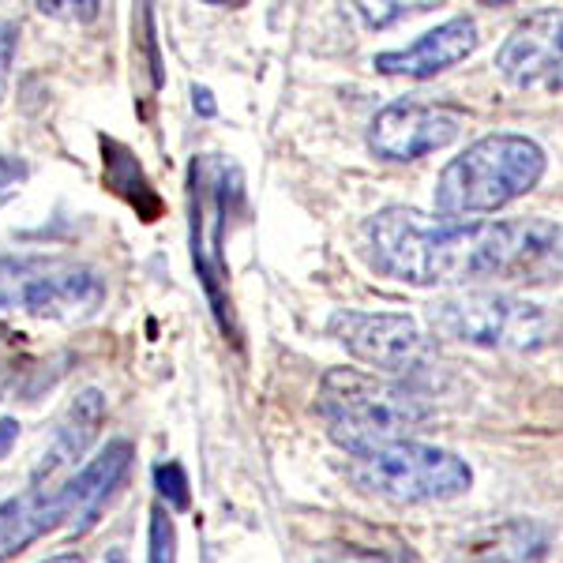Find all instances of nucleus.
Here are the masks:
<instances>
[{
    "label": "nucleus",
    "instance_id": "obj_1",
    "mask_svg": "<svg viewBox=\"0 0 563 563\" xmlns=\"http://www.w3.org/2000/svg\"><path fill=\"white\" fill-rule=\"evenodd\" d=\"M376 271L406 286H474V282H549L560 275V225L440 222L413 207H384L365 225Z\"/></svg>",
    "mask_w": 563,
    "mask_h": 563
},
{
    "label": "nucleus",
    "instance_id": "obj_2",
    "mask_svg": "<svg viewBox=\"0 0 563 563\" xmlns=\"http://www.w3.org/2000/svg\"><path fill=\"white\" fill-rule=\"evenodd\" d=\"M549 158L541 143L519 132H493L470 143L459 158L443 166L435 180V214L440 222H474L496 214L541 185Z\"/></svg>",
    "mask_w": 563,
    "mask_h": 563
},
{
    "label": "nucleus",
    "instance_id": "obj_3",
    "mask_svg": "<svg viewBox=\"0 0 563 563\" xmlns=\"http://www.w3.org/2000/svg\"><path fill=\"white\" fill-rule=\"evenodd\" d=\"M320 417L327 435L342 451L368 455V451L402 443L429 421V402L410 387L384 376H368L357 368H331L320 384Z\"/></svg>",
    "mask_w": 563,
    "mask_h": 563
},
{
    "label": "nucleus",
    "instance_id": "obj_4",
    "mask_svg": "<svg viewBox=\"0 0 563 563\" xmlns=\"http://www.w3.org/2000/svg\"><path fill=\"white\" fill-rule=\"evenodd\" d=\"M244 199V177L222 154H199L188 166V244H192V267L203 289L214 323L233 342L241 339L238 312L230 301V267H225V230L230 214Z\"/></svg>",
    "mask_w": 563,
    "mask_h": 563
},
{
    "label": "nucleus",
    "instance_id": "obj_5",
    "mask_svg": "<svg viewBox=\"0 0 563 563\" xmlns=\"http://www.w3.org/2000/svg\"><path fill=\"white\" fill-rule=\"evenodd\" d=\"M429 323L451 342L507 353H538L556 346L560 339V320L549 308L496 289H474L432 305Z\"/></svg>",
    "mask_w": 563,
    "mask_h": 563
},
{
    "label": "nucleus",
    "instance_id": "obj_6",
    "mask_svg": "<svg viewBox=\"0 0 563 563\" xmlns=\"http://www.w3.org/2000/svg\"><path fill=\"white\" fill-rule=\"evenodd\" d=\"M346 477L361 493L387 499V504H443L470 493L474 470L455 451L435 443L402 440L390 448L353 455L346 462Z\"/></svg>",
    "mask_w": 563,
    "mask_h": 563
},
{
    "label": "nucleus",
    "instance_id": "obj_7",
    "mask_svg": "<svg viewBox=\"0 0 563 563\" xmlns=\"http://www.w3.org/2000/svg\"><path fill=\"white\" fill-rule=\"evenodd\" d=\"M106 305V278L71 256H0V312L34 320H90Z\"/></svg>",
    "mask_w": 563,
    "mask_h": 563
},
{
    "label": "nucleus",
    "instance_id": "obj_8",
    "mask_svg": "<svg viewBox=\"0 0 563 563\" xmlns=\"http://www.w3.org/2000/svg\"><path fill=\"white\" fill-rule=\"evenodd\" d=\"M462 135V113L448 106H429L417 98H395L372 117L368 151L379 162H417L424 154L451 147Z\"/></svg>",
    "mask_w": 563,
    "mask_h": 563
},
{
    "label": "nucleus",
    "instance_id": "obj_9",
    "mask_svg": "<svg viewBox=\"0 0 563 563\" xmlns=\"http://www.w3.org/2000/svg\"><path fill=\"white\" fill-rule=\"evenodd\" d=\"M327 334L350 353L353 361L368 368L402 372L413 368L424 353V334L417 320L398 312H357V308H339L327 320Z\"/></svg>",
    "mask_w": 563,
    "mask_h": 563
},
{
    "label": "nucleus",
    "instance_id": "obj_10",
    "mask_svg": "<svg viewBox=\"0 0 563 563\" xmlns=\"http://www.w3.org/2000/svg\"><path fill=\"white\" fill-rule=\"evenodd\" d=\"M560 26H563L560 8H541L530 20H522L496 53L499 76L519 90L530 87L560 90V60H563Z\"/></svg>",
    "mask_w": 563,
    "mask_h": 563
},
{
    "label": "nucleus",
    "instance_id": "obj_11",
    "mask_svg": "<svg viewBox=\"0 0 563 563\" xmlns=\"http://www.w3.org/2000/svg\"><path fill=\"white\" fill-rule=\"evenodd\" d=\"M481 45V31L470 15H455V20L440 23L435 31H424L421 38L402 45V49H387L372 57V68L379 76L398 79H432L440 71H451L462 60H470Z\"/></svg>",
    "mask_w": 563,
    "mask_h": 563
},
{
    "label": "nucleus",
    "instance_id": "obj_12",
    "mask_svg": "<svg viewBox=\"0 0 563 563\" xmlns=\"http://www.w3.org/2000/svg\"><path fill=\"white\" fill-rule=\"evenodd\" d=\"M132 459H135V448L129 440H109L76 477H68L65 485H60V499H65V515H68L65 526L76 538H84L90 526L102 519L106 504L117 496L124 477H129Z\"/></svg>",
    "mask_w": 563,
    "mask_h": 563
},
{
    "label": "nucleus",
    "instance_id": "obj_13",
    "mask_svg": "<svg viewBox=\"0 0 563 563\" xmlns=\"http://www.w3.org/2000/svg\"><path fill=\"white\" fill-rule=\"evenodd\" d=\"M102 421H106V395L98 387L79 390V395L71 398V406L65 410V417L57 421V432H53V440H49V448H45L42 462L34 466L31 485L49 488L68 466H76V462L87 455L90 443H95Z\"/></svg>",
    "mask_w": 563,
    "mask_h": 563
},
{
    "label": "nucleus",
    "instance_id": "obj_14",
    "mask_svg": "<svg viewBox=\"0 0 563 563\" xmlns=\"http://www.w3.org/2000/svg\"><path fill=\"white\" fill-rule=\"evenodd\" d=\"M65 522L68 515H65L60 488L26 485L23 493L0 499V563L15 560L34 541H42L45 533H53Z\"/></svg>",
    "mask_w": 563,
    "mask_h": 563
},
{
    "label": "nucleus",
    "instance_id": "obj_15",
    "mask_svg": "<svg viewBox=\"0 0 563 563\" xmlns=\"http://www.w3.org/2000/svg\"><path fill=\"white\" fill-rule=\"evenodd\" d=\"M98 147H102V180L109 192H117L124 199V203L132 207L135 214L143 218V222H154V218H162V196L154 192L151 177L143 174L140 158L124 147V143L109 140V135H102L98 140Z\"/></svg>",
    "mask_w": 563,
    "mask_h": 563
},
{
    "label": "nucleus",
    "instance_id": "obj_16",
    "mask_svg": "<svg viewBox=\"0 0 563 563\" xmlns=\"http://www.w3.org/2000/svg\"><path fill=\"white\" fill-rule=\"evenodd\" d=\"M154 488H158V504L174 507V511H188L192 507V485H188V474L180 462H158L154 466Z\"/></svg>",
    "mask_w": 563,
    "mask_h": 563
},
{
    "label": "nucleus",
    "instance_id": "obj_17",
    "mask_svg": "<svg viewBox=\"0 0 563 563\" xmlns=\"http://www.w3.org/2000/svg\"><path fill=\"white\" fill-rule=\"evenodd\" d=\"M147 563H177V526H174V515H169L162 504L151 507Z\"/></svg>",
    "mask_w": 563,
    "mask_h": 563
},
{
    "label": "nucleus",
    "instance_id": "obj_18",
    "mask_svg": "<svg viewBox=\"0 0 563 563\" xmlns=\"http://www.w3.org/2000/svg\"><path fill=\"white\" fill-rule=\"evenodd\" d=\"M424 8H432V4H398L395 0V4H357V12L372 31H384V26L406 20L410 12H424Z\"/></svg>",
    "mask_w": 563,
    "mask_h": 563
},
{
    "label": "nucleus",
    "instance_id": "obj_19",
    "mask_svg": "<svg viewBox=\"0 0 563 563\" xmlns=\"http://www.w3.org/2000/svg\"><path fill=\"white\" fill-rule=\"evenodd\" d=\"M31 177L23 158H12V154H0V207L8 203L15 192L23 188V180Z\"/></svg>",
    "mask_w": 563,
    "mask_h": 563
},
{
    "label": "nucleus",
    "instance_id": "obj_20",
    "mask_svg": "<svg viewBox=\"0 0 563 563\" xmlns=\"http://www.w3.org/2000/svg\"><path fill=\"white\" fill-rule=\"evenodd\" d=\"M42 15H57V20H79V23H90L98 20V12H102V4L98 0H84V4H57V0H38Z\"/></svg>",
    "mask_w": 563,
    "mask_h": 563
},
{
    "label": "nucleus",
    "instance_id": "obj_21",
    "mask_svg": "<svg viewBox=\"0 0 563 563\" xmlns=\"http://www.w3.org/2000/svg\"><path fill=\"white\" fill-rule=\"evenodd\" d=\"M15 26L8 20H0V102L8 95V76H12V60H15Z\"/></svg>",
    "mask_w": 563,
    "mask_h": 563
},
{
    "label": "nucleus",
    "instance_id": "obj_22",
    "mask_svg": "<svg viewBox=\"0 0 563 563\" xmlns=\"http://www.w3.org/2000/svg\"><path fill=\"white\" fill-rule=\"evenodd\" d=\"M316 563H395V560L384 556V552H365V549H331Z\"/></svg>",
    "mask_w": 563,
    "mask_h": 563
},
{
    "label": "nucleus",
    "instance_id": "obj_23",
    "mask_svg": "<svg viewBox=\"0 0 563 563\" xmlns=\"http://www.w3.org/2000/svg\"><path fill=\"white\" fill-rule=\"evenodd\" d=\"M15 440H20V421L15 417H0V459L15 448Z\"/></svg>",
    "mask_w": 563,
    "mask_h": 563
},
{
    "label": "nucleus",
    "instance_id": "obj_24",
    "mask_svg": "<svg viewBox=\"0 0 563 563\" xmlns=\"http://www.w3.org/2000/svg\"><path fill=\"white\" fill-rule=\"evenodd\" d=\"M192 98H196L199 113H203V117H214V102H211V90H207V87H196V90H192Z\"/></svg>",
    "mask_w": 563,
    "mask_h": 563
},
{
    "label": "nucleus",
    "instance_id": "obj_25",
    "mask_svg": "<svg viewBox=\"0 0 563 563\" xmlns=\"http://www.w3.org/2000/svg\"><path fill=\"white\" fill-rule=\"evenodd\" d=\"M42 563H84V552H57V556H49Z\"/></svg>",
    "mask_w": 563,
    "mask_h": 563
},
{
    "label": "nucleus",
    "instance_id": "obj_26",
    "mask_svg": "<svg viewBox=\"0 0 563 563\" xmlns=\"http://www.w3.org/2000/svg\"><path fill=\"white\" fill-rule=\"evenodd\" d=\"M451 563H515V560H504V556H466V560H451Z\"/></svg>",
    "mask_w": 563,
    "mask_h": 563
},
{
    "label": "nucleus",
    "instance_id": "obj_27",
    "mask_svg": "<svg viewBox=\"0 0 563 563\" xmlns=\"http://www.w3.org/2000/svg\"><path fill=\"white\" fill-rule=\"evenodd\" d=\"M106 563H124V552L121 549H117V552H109V560Z\"/></svg>",
    "mask_w": 563,
    "mask_h": 563
},
{
    "label": "nucleus",
    "instance_id": "obj_28",
    "mask_svg": "<svg viewBox=\"0 0 563 563\" xmlns=\"http://www.w3.org/2000/svg\"><path fill=\"white\" fill-rule=\"evenodd\" d=\"M0 390H4V368H0Z\"/></svg>",
    "mask_w": 563,
    "mask_h": 563
}]
</instances>
